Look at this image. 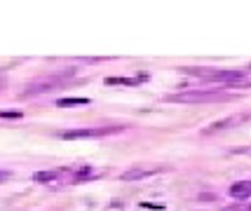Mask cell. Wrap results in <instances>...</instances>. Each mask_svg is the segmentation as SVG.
<instances>
[{"label": "cell", "mask_w": 251, "mask_h": 211, "mask_svg": "<svg viewBox=\"0 0 251 211\" xmlns=\"http://www.w3.org/2000/svg\"><path fill=\"white\" fill-rule=\"evenodd\" d=\"M115 132H120V129L118 127H101V129H71V132H61L59 136L66 139V141H75V139H99V136Z\"/></svg>", "instance_id": "obj_4"}, {"label": "cell", "mask_w": 251, "mask_h": 211, "mask_svg": "<svg viewBox=\"0 0 251 211\" xmlns=\"http://www.w3.org/2000/svg\"><path fill=\"white\" fill-rule=\"evenodd\" d=\"M226 99H230V96L221 94V92H181V94H169L164 101H172V103H211V101Z\"/></svg>", "instance_id": "obj_2"}, {"label": "cell", "mask_w": 251, "mask_h": 211, "mask_svg": "<svg viewBox=\"0 0 251 211\" xmlns=\"http://www.w3.org/2000/svg\"><path fill=\"white\" fill-rule=\"evenodd\" d=\"M251 120V113H237V115H230V117H223L219 122L209 124L204 134H219V132H226V129H232V127H240V124L249 122Z\"/></svg>", "instance_id": "obj_3"}, {"label": "cell", "mask_w": 251, "mask_h": 211, "mask_svg": "<svg viewBox=\"0 0 251 211\" xmlns=\"http://www.w3.org/2000/svg\"><path fill=\"white\" fill-rule=\"evenodd\" d=\"M56 176H59V171H38V174L33 176V181H35V183H50V181H54Z\"/></svg>", "instance_id": "obj_8"}, {"label": "cell", "mask_w": 251, "mask_h": 211, "mask_svg": "<svg viewBox=\"0 0 251 211\" xmlns=\"http://www.w3.org/2000/svg\"><path fill=\"white\" fill-rule=\"evenodd\" d=\"M146 75H139V78H106V85H127V87H136L141 85Z\"/></svg>", "instance_id": "obj_7"}, {"label": "cell", "mask_w": 251, "mask_h": 211, "mask_svg": "<svg viewBox=\"0 0 251 211\" xmlns=\"http://www.w3.org/2000/svg\"><path fill=\"white\" fill-rule=\"evenodd\" d=\"M148 176H155V169H129L120 176V181H141Z\"/></svg>", "instance_id": "obj_6"}, {"label": "cell", "mask_w": 251, "mask_h": 211, "mask_svg": "<svg viewBox=\"0 0 251 211\" xmlns=\"http://www.w3.org/2000/svg\"><path fill=\"white\" fill-rule=\"evenodd\" d=\"M230 197L232 200H249L251 197V181H237L230 186Z\"/></svg>", "instance_id": "obj_5"}, {"label": "cell", "mask_w": 251, "mask_h": 211, "mask_svg": "<svg viewBox=\"0 0 251 211\" xmlns=\"http://www.w3.org/2000/svg\"><path fill=\"white\" fill-rule=\"evenodd\" d=\"M89 99H59L56 101V106H61V108H68V106H87Z\"/></svg>", "instance_id": "obj_9"}, {"label": "cell", "mask_w": 251, "mask_h": 211, "mask_svg": "<svg viewBox=\"0 0 251 211\" xmlns=\"http://www.w3.org/2000/svg\"><path fill=\"white\" fill-rule=\"evenodd\" d=\"M188 75H195L202 80H211V82H226L230 87H242V85H251V75L247 70H214V68H181Z\"/></svg>", "instance_id": "obj_1"}, {"label": "cell", "mask_w": 251, "mask_h": 211, "mask_svg": "<svg viewBox=\"0 0 251 211\" xmlns=\"http://www.w3.org/2000/svg\"><path fill=\"white\" fill-rule=\"evenodd\" d=\"M0 115H2V117H22V113H10V111H2Z\"/></svg>", "instance_id": "obj_10"}, {"label": "cell", "mask_w": 251, "mask_h": 211, "mask_svg": "<svg viewBox=\"0 0 251 211\" xmlns=\"http://www.w3.org/2000/svg\"><path fill=\"white\" fill-rule=\"evenodd\" d=\"M5 176H7V174H5V171H0V181H2V178H5Z\"/></svg>", "instance_id": "obj_11"}]
</instances>
